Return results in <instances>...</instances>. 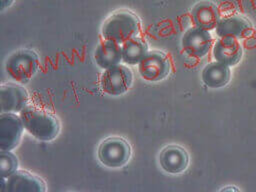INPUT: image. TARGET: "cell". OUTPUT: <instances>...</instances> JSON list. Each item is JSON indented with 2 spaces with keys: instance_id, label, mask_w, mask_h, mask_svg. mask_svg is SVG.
Instances as JSON below:
<instances>
[{
  "instance_id": "1",
  "label": "cell",
  "mask_w": 256,
  "mask_h": 192,
  "mask_svg": "<svg viewBox=\"0 0 256 192\" xmlns=\"http://www.w3.org/2000/svg\"><path fill=\"white\" fill-rule=\"evenodd\" d=\"M25 130L34 138L50 142L56 139L60 133L58 118L49 110L37 105L28 104L19 112Z\"/></svg>"
},
{
  "instance_id": "2",
  "label": "cell",
  "mask_w": 256,
  "mask_h": 192,
  "mask_svg": "<svg viewBox=\"0 0 256 192\" xmlns=\"http://www.w3.org/2000/svg\"><path fill=\"white\" fill-rule=\"evenodd\" d=\"M141 22L138 16L129 10H118L112 13L102 24L103 39L123 44L127 40L139 36Z\"/></svg>"
},
{
  "instance_id": "3",
  "label": "cell",
  "mask_w": 256,
  "mask_h": 192,
  "mask_svg": "<svg viewBox=\"0 0 256 192\" xmlns=\"http://www.w3.org/2000/svg\"><path fill=\"white\" fill-rule=\"evenodd\" d=\"M40 66L39 55L32 49H19L10 54L4 64L7 75L19 84L29 82Z\"/></svg>"
},
{
  "instance_id": "4",
  "label": "cell",
  "mask_w": 256,
  "mask_h": 192,
  "mask_svg": "<svg viewBox=\"0 0 256 192\" xmlns=\"http://www.w3.org/2000/svg\"><path fill=\"white\" fill-rule=\"evenodd\" d=\"M132 155L130 143L123 137L110 136L100 142L97 148L99 162L107 168H121L125 166Z\"/></svg>"
},
{
  "instance_id": "5",
  "label": "cell",
  "mask_w": 256,
  "mask_h": 192,
  "mask_svg": "<svg viewBox=\"0 0 256 192\" xmlns=\"http://www.w3.org/2000/svg\"><path fill=\"white\" fill-rule=\"evenodd\" d=\"M172 70L169 56L160 50H151L138 64L139 75L148 82L164 80Z\"/></svg>"
},
{
  "instance_id": "6",
  "label": "cell",
  "mask_w": 256,
  "mask_h": 192,
  "mask_svg": "<svg viewBox=\"0 0 256 192\" xmlns=\"http://www.w3.org/2000/svg\"><path fill=\"white\" fill-rule=\"evenodd\" d=\"M133 83V73L127 65L119 64L104 70L99 79L101 90L111 96L125 94Z\"/></svg>"
},
{
  "instance_id": "7",
  "label": "cell",
  "mask_w": 256,
  "mask_h": 192,
  "mask_svg": "<svg viewBox=\"0 0 256 192\" xmlns=\"http://www.w3.org/2000/svg\"><path fill=\"white\" fill-rule=\"evenodd\" d=\"M213 43L211 32L196 26L188 28L181 38L183 51L193 58L205 57L212 49Z\"/></svg>"
},
{
  "instance_id": "8",
  "label": "cell",
  "mask_w": 256,
  "mask_h": 192,
  "mask_svg": "<svg viewBox=\"0 0 256 192\" xmlns=\"http://www.w3.org/2000/svg\"><path fill=\"white\" fill-rule=\"evenodd\" d=\"M1 192H44L46 183L42 178L27 170H17L7 179L1 178Z\"/></svg>"
},
{
  "instance_id": "9",
  "label": "cell",
  "mask_w": 256,
  "mask_h": 192,
  "mask_svg": "<svg viewBox=\"0 0 256 192\" xmlns=\"http://www.w3.org/2000/svg\"><path fill=\"white\" fill-rule=\"evenodd\" d=\"M24 125L16 113L0 114V151H12L21 142Z\"/></svg>"
},
{
  "instance_id": "10",
  "label": "cell",
  "mask_w": 256,
  "mask_h": 192,
  "mask_svg": "<svg viewBox=\"0 0 256 192\" xmlns=\"http://www.w3.org/2000/svg\"><path fill=\"white\" fill-rule=\"evenodd\" d=\"M215 30L218 38L244 39L253 34L252 23L244 16L238 14L226 15L220 18Z\"/></svg>"
},
{
  "instance_id": "11",
  "label": "cell",
  "mask_w": 256,
  "mask_h": 192,
  "mask_svg": "<svg viewBox=\"0 0 256 192\" xmlns=\"http://www.w3.org/2000/svg\"><path fill=\"white\" fill-rule=\"evenodd\" d=\"M29 104V93L19 83H2L0 86L1 113H18Z\"/></svg>"
},
{
  "instance_id": "12",
  "label": "cell",
  "mask_w": 256,
  "mask_h": 192,
  "mask_svg": "<svg viewBox=\"0 0 256 192\" xmlns=\"http://www.w3.org/2000/svg\"><path fill=\"white\" fill-rule=\"evenodd\" d=\"M159 163L166 173L178 175L188 168L189 155L183 147L176 144H170L161 150L159 154Z\"/></svg>"
},
{
  "instance_id": "13",
  "label": "cell",
  "mask_w": 256,
  "mask_h": 192,
  "mask_svg": "<svg viewBox=\"0 0 256 192\" xmlns=\"http://www.w3.org/2000/svg\"><path fill=\"white\" fill-rule=\"evenodd\" d=\"M211 52L215 61L228 67L236 66L243 57L242 45L233 38H217L213 43Z\"/></svg>"
},
{
  "instance_id": "14",
  "label": "cell",
  "mask_w": 256,
  "mask_h": 192,
  "mask_svg": "<svg viewBox=\"0 0 256 192\" xmlns=\"http://www.w3.org/2000/svg\"><path fill=\"white\" fill-rule=\"evenodd\" d=\"M221 17L218 6L208 0L195 4L190 13V18L194 26L208 31L216 28Z\"/></svg>"
},
{
  "instance_id": "15",
  "label": "cell",
  "mask_w": 256,
  "mask_h": 192,
  "mask_svg": "<svg viewBox=\"0 0 256 192\" xmlns=\"http://www.w3.org/2000/svg\"><path fill=\"white\" fill-rule=\"evenodd\" d=\"M93 58L96 64L103 70L117 66L122 62L121 44L104 39L96 46Z\"/></svg>"
},
{
  "instance_id": "16",
  "label": "cell",
  "mask_w": 256,
  "mask_h": 192,
  "mask_svg": "<svg viewBox=\"0 0 256 192\" xmlns=\"http://www.w3.org/2000/svg\"><path fill=\"white\" fill-rule=\"evenodd\" d=\"M201 79L209 88L216 89L224 87L231 79L230 67L215 60L209 62L202 69Z\"/></svg>"
},
{
  "instance_id": "17",
  "label": "cell",
  "mask_w": 256,
  "mask_h": 192,
  "mask_svg": "<svg viewBox=\"0 0 256 192\" xmlns=\"http://www.w3.org/2000/svg\"><path fill=\"white\" fill-rule=\"evenodd\" d=\"M122 62L128 65H138L139 62L148 53L147 42L140 36L133 37L121 44Z\"/></svg>"
},
{
  "instance_id": "18",
  "label": "cell",
  "mask_w": 256,
  "mask_h": 192,
  "mask_svg": "<svg viewBox=\"0 0 256 192\" xmlns=\"http://www.w3.org/2000/svg\"><path fill=\"white\" fill-rule=\"evenodd\" d=\"M18 158L11 151H1L0 153V175L7 179L18 170Z\"/></svg>"
},
{
  "instance_id": "19",
  "label": "cell",
  "mask_w": 256,
  "mask_h": 192,
  "mask_svg": "<svg viewBox=\"0 0 256 192\" xmlns=\"http://www.w3.org/2000/svg\"><path fill=\"white\" fill-rule=\"evenodd\" d=\"M0 2H1V11H4L5 9H7V8H9L12 4H13V2H14V0H0Z\"/></svg>"
}]
</instances>
